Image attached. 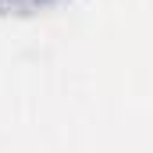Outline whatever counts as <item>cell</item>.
<instances>
[{
    "label": "cell",
    "instance_id": "6da1fadb",
    "mask_svg": "<svg viewBox=\"0 0 153 153\" xmlns=\"http://www.w3.org/2000/svg\"><path fill=\"white\" fill-rule=\"evenodd\" d=\"M11 4H43V0H11Z\"/></svg>",
    "mask_w": 153,
    "mask_h": 153
}]
</instances>
